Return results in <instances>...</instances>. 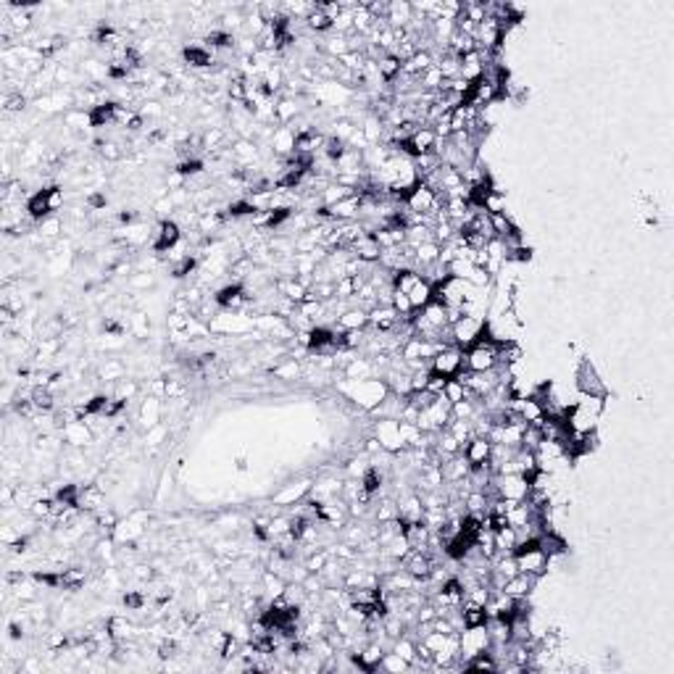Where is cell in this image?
I'll return each instance as SVG.
<instances>
[{"mask_svg": "<svg viewBox=\"0 0 674 674\" xmlns=\"http://www.w3.org/2000/svg\"><path fill=\"white\" fill-rule=\"evenodd\" d=\"M340 390L348 395V401L364 406L366 411H372L377 403H382L390 395L388 385L382 379H377V377H369V379H348V382L340 385Z\"/></svg>", "mask_w": 674, "mask_h": 674, "instance_id": "6da1fadb", "label": "cell"}, {"mask_svg": "<svg viewBox=\"0 0 674 674\" xmlns=\"http://www.w3.org/2000/svg\"><path fill=\"white\" fill-rule=\"evenodd\" d=\"M498 369V345H472L464 350V369L461 372H493Z\"/></svg>", "mask_w": 674, "mask_h": 674, "instance_id": "7a4b0ae2", "label": "cell"}, {"mask_svg": "<svg viewBox=\"0 0 674 674\" xmlns=\"http://www.w3.org/2000/svg\"><path fill=\"white\" fill-rule=\"evenodd\" d=\"M574 382H577L580 395H587V398H609V390H606V385L600 382L598 372H596V366L590 364V359L580 361L577 375H574Z\"/></svg>", "mask_w": 674, "mask_h": 674, "instance_id": "3957f363", "label": "cell"}, {"mask_svg": "<svg viewBox=\"0 0 674 674\" xmlns=\"http://www.w3.org/2000/svg\"><path fill=\"white\" fill-rule=\"evenodd\" d=\"M461 369H464V350L461 348H456V345H450V348H440L437 353L432 356V369L434 375L440 377H459L461 375Z\"/></svg>", "mask_w": 674, "mask_h": 674, "instance_id": "277c9868", "label": "cell"}, {"mask_svg": "<svg viewBox=\"0 0 674 674\" xmlns=\"http://www.w3.org/2000/svg\"><path fill=\"white\" fill-rule=\"evenodd\" d=\"M495 487L503 501H525L529 495V485H527L525 474L519 472H509V474H495Z\"/></svg>", "mask_w": 674, "mask_h": 674, "instance_id": "5b68a950", "label": "cell"}, {"mask_svg": "<svg viewBox=\"0 0 674 674\" xmlns=\"http://www.w3.org/2000/svg\"><path fill=\"white\" fill-rule=\"evenodd\" d=\"M375 437L379 440L382 450H390V453H401L406 448L403 437H401V421L398 419H377Z\"/></svg>", "mask_w": 674, "mask_h": 674, "instance_id": "8992f818", "label": "cell"}, {"mask_svg": "<svg viewBox=\"0 0 674 674\" xmlns=\"http://www.w3.org/2000/svg\"><path fill=\"white\" fill-rule=\"evenodd\" d=\"M482 322H485L482 316H472V314H464L459 322H453V324H450L453 345H456V348H461V350H466L469 345L474 343V337H477V332H480Z\"/></svg>", "mask_w": 674, "mask_h": 674, "instance_id": "52a82bcc", "label": "cell"}, {"mask_svg": "<svg viewBox=\"0 0 674 674\" xmlns=\"http://www.w3.org/2000/svg\"><path fill=\"white\" fill-rule=\"evenodd\" d=\"M182 240V229L177 222L171 219H161L158 222V232H153V251L156 253H166L171 248H177Z\"/></svg>", "mask_w": 674, "mask_h": 674, "instance_id": "ba28073f", "label": "cell"}, {"mask_svg": "<svg viewBox=\"0 0 674 674\" xmlns=\"http://www.w3.org/2000/svg\"><path fill=\"white\" fill-rule=\"evenodd\" d=\"M461 453H464V459L469 461V466H485V464H490L493 443H490L485 434H474L464 448H461Z\"/></svg>", "mask_w": 674, "mask_h": 674, "instance_id": "9c48e42d", "label": "cell"}, {"mask_svg": "<svg viewBox=\"0 0 674 674\" xmlns=\"http://www.w3.org/2000/svg\"><path fill=\"white\" fill-rule=\"evenodd\" d=\"M403 538L411 551H427L430 548V540H432V529L424 525V522H406Z\"/></svg>", "mask_w": 674, "mask_h": 674, "instance_id": "30bf717a", "label": "cell"}, {"mask_svg": "<svg viewBox=\"0 0 674 674\" xmlns=\"http://www.w3.org/2000/svg\"><path fill=\"white\" fill-rule=\"evenodd\" d=\"M538 580L540 577H532V574L519 571V574H514V577H509V580L503 582L501 593H506V596H511V598H525V596H532Z\"/></svg>", "mask_w": 674, "mask_h": 674, "instance_id": "8fae6325", "label": "cell"}, {"mask_svg": "<svg viewBox=\"0 0 674 674\" xmlns=\"http://www.w3.org/2000/svg\"><path fill=\"white\" fill-rule=\"evenodd\" d=\"M398 324V314L392 311V306H375L369 308V330L372 332H390Z\"/></svg>", "mask_w": 674, "mask_h": 674, "instance_id": "7c38bea8", "label": "cell"}, {"mask_svg": "<svg viewBox=\"0 0 674 674\" xmlns=\"http://www.w3.org/2000/svg\"><path fill=\"white\" fill-rule=\"evenodd\" d=\"M337 327L345 332L353 330H366L369 327V311L361 308V306H353V308H345L343 314L337 316Z\"/></svg>", "mask_w": 674, "mask_h": 674, "instance_id": "4fadbf2b", "label": "cell"}, {"mask_svg": "<svg viewBox=\"0 0 674 674\" xmlns=\"http://www.w3.org/2000/svg\"><path fill=\"white\" fill-rule=\"evenodd\" d=\"M271 145L280 158H287L295 153V129L293 127H277L271 135Z\"/></svg>", "mask_w": 674, "mask_h": 674, "instance_id": "5bb4252c", "label": "cell"}, {"mask_svg": "<svg viewBox=\"0 0 674 674\" xmlns=\"http://www.w3.org/2000/svg\"><path fill=\"white\" fill-rule=\"evenodd\" d=\"M182 59L187 61L190 66H195V69H209V66L216 63L213 61V50L209 45H187L182 50Z\"/></svg>", "mask_w": 674, "mask_h": 674, "instance_id": "9a60e30c", "label": "cell"}, {"mask_svg": "<svg viewBox=\"0 0 674 674\" xmlns=\"http://www.w3.org/2000/svg\"><path fill=\"white\" fill-rule=\"evenodd\" d=\"M377 72H379V79L385 85H392L401 76V72H403V61L398 59V56H392V53H385L382 59L377 61Z\"/></svg>", "mask_w": 674, "mask_h": 674, "instance_id": "2e32d148", "label": "cell"}, {"mask_svg": "<svg viewBox=\"0 0 674 674\" xmlns=\"http://www.w3.org/2000/svg\"><path fill=\"white\" fill-rule=\"evenodd\" d=\"M487 619H490V614H487L485 606H480V603H469V600L461 603V624H464V627H485Z\"/></svg>", "mask_w": 674, "mask_h": 674, "instance_id": "e0dca14e", "label": "cell"}, {"mask_svg": "<svg viewBox=\"0 0 674 674\" xmlns=\"http://www.w3.org/2000/svg\"><path fill=\"white\" fill-rule=\"evenodd\" d=\"M105 627H108L111 638H114L116 643H127V640H132V638H135V624H132L127 616H121V614L111 616V619L105 622Z\"/></svg>", "mask_w": 674, "mask_h": 674, "instance_id": "ac0fdd59", "label": "cell"}, {"mask_svg": "<svg viewBox=\"0 0 674 674\" xmlns=\"http://www.w3.org/2000/svg\"><path fill=\"white\" fill-rule=\"evenodd\" d=\"M116 101H103L101 105H95L90 111V127L92 129H101V127H108L114 124V116H116Z\"/></svg>", "mask_w": 674, "mask_h": 674, "instance_id": "d6986e66", "label": "cell"}, {"mask_svg": "<svg viewBox=\"0 0 674 674\" xmlns=\"http://www.w3.org/2000/svg\"><path fill=\"white\" fill-rule=\"evenodd\" d=\"M87 582V569H82V567H66V569H61V590H79V587H85Z\"/></svg>", "mask_w": 674, "mask_h": 674, "instance_id": "ffe728a7", "label": "cell"}, {"mask_svg": "<svg viewBox=\"0 0 674 674\" xmlns=\"http://www.w3.org/2000/svg\"><path fill=\"white\" fill-rule=\"evenodd\" d=\"M493 535H495V548H498V554H514V548H516V543H519V529H516V527L506 525L503 529L493 532Z\"/></svg>", "mask_w": 674, "mask_h": 674, "instance_id": "44dd1931", "label": "cell"}, {"mask_svg": "<svg viewBox=\"0 0 674 674\" xmlns=\"http://www.w3.org/2000/svg\"><path fill=\"white\" fill-rule=\"evenodd\" d=\"M406 295H408V300H411L414 311H421V308L430 303V298H432V285H430L427 280H419V282L411 287Z\"/></svg>", "mask_w": 674, "mask_h": 674, "instance_id": "7402d4cb", "label": "cell"}, {"mask_svg": "<svg viewBox=\"0 0 674 674\" xmlns=\"http://www.w3.org/2000/svg\"><path fill=\"white\" fill-rule=\"evenodd\" d=\"M306 21V27H308V32H316V34H324V32H332V19L319 6H314L311 8V14L306 16L303 19Z\"/></svg>", "mask_w": 674, "mask_h": 674, "instance_id": "603a6c76", "label": "cell"}, {"mask_svg": "<svg viewBox=\"0 0 674 674\" xmlns=\"http://www.w3.org/2000/svg\"><path fill=\"white\" fill-rule=\"evenodd\" d=\"M443 398H445L450 406L461 403V401H466V398H469V390L464 388V382H461V379L450 377L448 382H445V388H443Z\"/></svg>", "mask_w": 674, "mask_h": 674, "instance_id": "cb8c5ba5", "label": "cell"}, {"mask_svg": "<svg viewBox=\"0 0 674 674\" xmlns=\"http://www.w3.org/2000/svg\"><path fill=\"white\" fill-rule=\"evenodd\" d=\"M390 306H392V311L401 316V319H414V314H417V311H414V306H411V300H408V295H406V293H401V290H392Z\"/></svg>", "mask_w": 674, "mask_h": 674, "instance_id": "d4e9b609", "label": "cell"}, {"mask_svg": "<svg viewBox=\"0 0 674 674\" xmlns=\"http://www.w3.org/2000/svg\"><path fill=\"white\" fill-rule=\"evenodd\" d=\"M490 216V227H493V235L498 240H503V238H509L511 232H514V222L509 219V213H487Z\"/></svg>", "mask_w": 674, "mask_h": 674, "instance_id": "484cf974", "label": "cell"}, {"mask_svg": "<svg viewBox=\"0 0 674 674\" xmlns=\"http://www.w3.org/2000/svg\"><path fill=\"white\" fill-rule=\"evenodd\" d=\"M379 669L398 674V672H408V669H414V666H411L406 659H401L395 651H388V653H385V659H382V664H379Z\"/></svg>", "mask_w": 674, "mask_h": 674, "instance_id": "4316f807", "label": "cell"}, {"mask_svg": "<svg viewBox=\"0 0 674 674\" xmlns=\"http://www.w3.org/2000/svg\"><path fill=\"white\" fill-rule=\"evenodd\" d=\"M195 269H198V258L187 253V255H182L180 261L171 266V277H174V280H185V277H190Z\"/></svg>", "mask_w": 674, "mask_h": 674, "instance_id": "83f0119b", "label": "cell"}, {"mask_svg": "<svg viewBox=\"0 0 674 674\" xmlns=\"http://www.w3.org/2000/svg\"><path fill=\"white\" fill-rule=\"evenodd\" d=\"M285 580L280 577V574H274V571H264V590L269 593L271 598H277V596H282L285 593Z\"/></svg>", "mask_w": 674, "mask_h": 674, "instance_id": "f1b7e54d", "label": "cell"}, {"mask_svg": "<svg viewBox=\"0 0 674 674\" xmlns=\"http://www.w3.org/2000/svg\"><path fill=\"white\" fill-rule=\"evenodd\" d=\"M158 414H161V406L156 398H148V403L143 406V411H140V419L145 427H156L158 424Z\"/></svg>", "mask_w": 674, "mask_h": 674, "instance_id": "f546056e", "label": "cell"}, {"mask_svg": "<svg viewBox=\"0 0 674 674\" xmlns=\"http://www.w3.org/2000/svg\"><path fill=\"white\" fill-rule=\"evenodd\" d=\"M61 229H63V222L59 216H48L45 222H40V235L43 238H56Z\"/></svg>", "mask_w": 674, "mask_h": 674, "instance_id": "4dcf8cb0", "label": "cell"}, {"mask_svg": "<svg viewBox=\"0 0 674 674\" xmlns=\"http://www.w3.org/2000/svg\"><path fill=\"white\" fill-rule=\"evenodd\" d=\"M506 261H511V264H527V261H532V248H527V245L511 248L509 253H506Z\"/></svg>", "mask_w": 674, "mask_h": 674, "instance_id": "1f68e13d", "label": "cell"}, {"mask_svg": "<svg viewBox=\"0 0 674 674\" xmlns=\"http://www.w3.org/2000/svg\"><path fill=\"white\" fill-rule=\"evenodd\" d=\"M48 203H50V213H56V211L63 206V187L50 185V187H48Z\"/></svg>", "mask_w": 674, "mask_h": 674, "instance_id": "d6a6232c", "label": "cell"}, {"mask_svg": "<svg viewBox=\"0 0 674 674\" xmlns=\"http://www.w3.org/2000/svg\"><path fill=\"white\" fill-rule=\"evenodd\" d=\"M124 606H127V609H135V611H140V609L145 606L143 593H127V596H124Z\"/></svg>", "mask_w": 674, "mask_h": 674, "instance_id": "836d02e7", "label": "cell"}, {"mask_svg": "<svg viewBox=\"0 0 674 674\" xmlns=\"http://www.w3.org/2000/svg\"><path fill=\"white\" fill-rule=\"evenodd\" d=\"M119 222H121V224H135V222H137V213H135V211H121V213H119Z\"/></svg>", "mask_w": 674, "mask_h": 674, "instance_id": "e575fe53", "label": "cell"}]
</instances>
